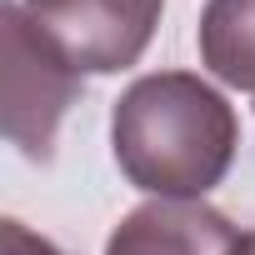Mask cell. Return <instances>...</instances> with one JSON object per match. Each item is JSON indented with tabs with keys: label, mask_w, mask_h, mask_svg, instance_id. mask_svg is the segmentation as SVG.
Instances as JSON below:
<instances>
[{
	"label": "cell",
	"mask_w": 255,
	"mask_h": 255,
	"mask_svg": "<svg viewBox=\"0 0 255 255\" xmlns=\"http://www.w3.org/2000/svg\"><path fill=\"white\" fill-rule=\"evenodd\" d=\"M240 145V120L230 100L190 75H140L110 110V150L120 175L155 200H205Z\"/></svg>",
	"instance_id": "6da1fadb"
},
{
	"label": "cell",
	"mask_w": 255,
	"mask_h": 255,
	"mask_svg": "<svg viewBox=\"0 0 255 255\" xmlns=\"http://www.w3.org/2000/svg\"><path fill=\"white\" fill-rule=\"evenodd\" d=\"M0 115H5V135L10 145H20V155L30 160H50L55 150V130L65 110L80 100V70L30 25L25 5L10 0L0 10Z\"/></svg>",
	"instance_id": "7a4b0ae2"
},
{
	"label": "cell",
	"mask_w": 255,
	"mask_h": 255,
	"mask_svg": "<svg viewBox=\"0 0 255 255\" xmlns=\"http://www.w3.org/2000/svg\"><path fill=\"white\" fill-rule=\"evenodd\" d=\"M20 5L80 75H115L145 55L165 0H20Z\"/></svg>",
	"instance_id": "3957f363"
},
{
	"label": "cell",
	"mask_w": 255,
	"mask_h": 255,
	"mask_svg": "<svg viewBox=\"0 0 255 255\" xmlns=\"http://www.w3.org/2000/svg\"><path fill=\"white\" fill-rule=\"evenodd\" d=\"M240 230L205 200H150L125 215L105 255H235Z\"/></svg>",
	"instance_id": "277c9868"
},
{
	"label": "cell",
	"mask_w": 255,
	"mask_h": 255,
	"mask_svg": "<svg viewBox=\"0 0 255 255\" xmlns=\"http://www.w3.org/2000/svg\"><path fill=\"white\" fill-rule=\"evenodd\" d=\"M195 45L215 80L230 90H255V0H205Z\"/></svg>",
	"instance_id": "5b68a950"
},
{
	"label": "cell",
	"mask_w": 255,
	"mask_h": 255,
	"mask_svg": "<svg viewBox=\"0 0 255 255\" xmlns=\"http://www.w3.org/2000/svg\"><path fill=\"white\" fill-rule=\"evenodd\" d=\"M0 255H65L55 240L35 235L25 220H5L0 225Z\"/></svg>",
	"instance_id": "8992f818"
},
{
	"label": "cell",
	"mask_w": 255,
	"mask_h": 255,
	"mask_svg": "<svg viewBox=\"0 0 255 255\" xmlns=\"http://www.w3.org/2000/svg\"><path fill=\"white\" fill-rule=\"evenodd\" d=\"M235 255H255V230H250V235H240V245H235Z\"/></svg>",
	"instance_id": "52a82bcc"
}]
</instances>
